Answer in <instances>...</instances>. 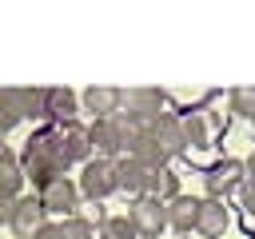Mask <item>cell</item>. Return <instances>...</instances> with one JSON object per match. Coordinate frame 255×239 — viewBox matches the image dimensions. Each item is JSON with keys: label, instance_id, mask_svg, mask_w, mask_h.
Instances as JSON below:
<instances>
[{"label": "cell", "instance_id": "obj_17", "mask_svg": "<svg viewBox=\"0 0 255 239\" xmlns=\"http://www.w3.org/2000/svg\"><path fill=\"white\" fill-rule=\"evenodd\" d=\"M20 187H24V167H20V159L0 147V191L20 195Z\"/></svg>", "mask_w": 255, "mask_h": 239}, {"label": "cell", "instance_id": "obj_8", "mask_svg": "<svg viewBox=\"0 0 255 239\" xmlns=\"http://www.w3.org/2000/svg\"><path fill=\"white\" fill-rule=\"evenodd\" d=\"M56 139H60V147H64V155L72 163H88L92 159V139H88V127L84 123H76V120L60 123L56 127Z\"/></svg>", "mask_w": 255, "mask_h": 239}, {"label": "cell", "instance_id": "obj_4", "mask_svg": "<svg viewBox=\"0 0 255 239\" xmlns=\"http://www.w3.org/2000/svg\"><path fill=\"white\" fill-rule=\"evenodd\" d=\"M48 211L40 207V199L36 195H16V207H12V219H8V227H12V235L16 239H32L48 219H44Z\"/></svg>", "mask_w": 255, "mask_h": 239}, {"label": "cell", "instance_id": "obj_14", "mask_svg": "<svg viewBox=\"0 0 255 239\" xmlns=\"http://www.w3.org/2000/svg\"><path fill=\"white\" fill-rule=\"evenodd\" d=\"M195 211H199V199H195V195H175V199H167V227H175L179 235H191V231H195Z\"/></svg>", "mask_w": 255, "mask_h": 239}, {"label": "cell", "instance_id": "obj_9", "mask_svg": "<svg viewBox=\"0 0 255 239\" xmlns=\"http://www.w3.org/2000/svg\"><path fill=\"white\" fill-rule=\"evenodd\" d=\"M128 100V120L131 123H139V127H151L159 116H163V96L159 92H131V96H124Z\"/></svg>", "mask_w": 255, "mask_h": 239}, {"label": "cell", "instance_id": "obj_3", "mask_svg": "<svg viewBox=\"0 0 255 239\" xmlns=\"http://www.w3.org/2000/svg\"><path fill=\"white\" fill-rule=\"evenodd\" d=\"M128 219L139 231V239H159L167 231V203L155 195H135L128 207Z\"/></svg>", "mask_w": 255, "mask_h": 239}, {"label": "cell", "instance_id": "obj_11", "mask_svg": "<svg viewBox=\"0 0 255 239\" xmlns=\"http://www.w3.org/2000/svg\"><path fill=\"white\" fill-rule=\"evenodd\" d=\"M147 175H151V167L135 163L131 155H120V159H116V187H120V191L143 195V191H147Z\"/></svg>", "mask_w": 255, "mask_h": 239}, {"label": "cell", "instance_id": "obj_26", "mask_svg": "<svg viewBox=\"0 0 255 239\" xmlns=\"http://www.w3.org/2000/svg\"><path fill=\"white\" fill-rule=\"evenodd\" d=\"M179 239H191V235H179Z\"/></svg>", "mask_w": 255, "mask_h": 239}, {"label": "cell", "instance_id": "obj_22", "mask_svg": "<svg viewBox=\"0 0 255 239\" xmlns=\"http://www.w3.org/2000/svg\"><path fill=\"white\" fill-rule=\"evenodd\" d=\"M231 108H235V116L255 120V88H239V92L231 96Z\"/></svg>", "mask_w": 255, "mask_h": 239}, {"label": "cell", "instance_id": "obj_20", "mask_svg": "<svg viewBox=\"0 0 255 239\" xmlns=\"http://www.w3.org/2000/svg\"><path fill=\"white\" fill-rule=\"evenodd\" d=\"M16 123H20V108H16L12 92H0V139H4Z\"/></svg>", "mask_w": 255, "mask_h": 239}, {"label": "cell", "instance_id": "obj_25", "mask_svg": "<svg viewBox=\"0 0 255 239\" xmlns=\"http://www.w3.org/2000/svg\"><path fill=\"white\" fill-rule=\"evenodd\" d=\"M243 171H247L243 179H255V151H251V159H243Z\"/></svg>", "mask_w": 255, "mask_h": 239}, {"label": "cell", "instance_id": "obj_15", "mask_svg": "<svg viewBox=\"0 0 255 239\" xmlns=\"http://www.w3.org/2000/svg\"><path fill=\"white\" fill-rule=\"evenodd\" d=\"M143 195H155V199H163V203L175 199V195H179V175H175L167 163H163V167H151V175H147V191H143Z\"/></svg>", "mask_w": 255, "mask_h": 239}, {"label": "cell", "instance_id": "obj_7", "mask_svg": "<svg viewBox=\"0 0 255 239\" xmlns=\"http://www.w3.org/2000/svg\"><path fill=\"white\" fill-rule=\"evenodd\" d=\"M36 199H40V207H44V211H60V215H72V211H76V203H80V187H76L68 175H60V179L44 183Z\"/></svg>", "mask_w": 255, "mask_h": 239}, {"label": "cell", "instance_id": "obj_10", "mask_svg": "<svg viewBox=\"0 0 255 239\" xmlns=\"http://www.w3.org/2000/svg\"><path fill=\"white\" fill-rule=\"evenodd\" d=\"M227 207H223V199H199V211H195V231L203 235V239H219L223 231H227Z\"/></svg>", "mask_w": 255, "mask_h": 239}, {"label": "cell", "instance_id": "obj_27", "mask_svg": "<svg viewBox=\"0 0 255 239\" xmlns=\"http://www.w3.org/2000/svg\"><path fill=\"white\" fill-rule=\"evenodd\" d=\"M92 239H96V235H92Z\"/></svg>", "mask_w": 255, "mask_h": 239}, {"label": "cell", "instance_id": "obj_21", "mask_svg": "<svg viewBox=\"0 0 255 239\" xmlns=\"http://www.w3.org/2000/svg\"><path fill=\"white\" fill-rule=\"evenodd\" d=\"M179 123H183V139H187L191 147H207V127H203L199 116H187V120H179Z\"/></svg>", "mask_w": 255, "mask_h": 239}, {"label": "cell", "instance_id": "obj_5", "mask_svg": "<svg viewBox=\"0 0 255 239\" xmlns=\"http://www.w3.org/2000/svg\"><path fill=\"white\" fill-rule=\"evenodd\" d=\"M147 131H151V139L159 143V151H163V159H167V163H171V159H179V155L187 151V139H183V123H179L175 116H167V112H163V116H159V120H155Z\"/></svg>", "mask_w": 255, "mask_h": 239}, {"label": "cell", "instance_id": "obj_19", "mask_svg": "<svg viewBox=\"0 0 255 239\" xmlns=\"http://www.w3.org/2000/svg\"><path fill=\"white\" fill-rule=\"evenodd\" d=\"M96 239H139V231L131 227L128 215H108V219L100 223V235H96Z\"/></svg>", "mask_w": 255, "mask_h": 239}, {"label": "cell", "instance_id": "obj_28", "mask_svg": "<svg viewBox=\"0 0 255 239\" xmlns=\"http://www.w3.org/2000/svg\"><path fill=\"white\" fill-rule=\"evenodd\" d=\"M251 123H255V120H251Z\"/></svg>", "mask_w": 255, "mask_h": 239}, {"label": "cell", "instance_id": "obj_6", "mask_svg": "<svg viewBox=\"0 0 255 239\" xmlns=\"http://www.w3.org/2000/svg\"><path fill=\"white\" fill-rule=\"evenodd\" d=\"M203 183H207V195H211V199H227V195L239 191V183H243V159H219V163L203 175Z\"/></svg>", "mask_w": 255, "mask_h": 239}, {"label": "cell", "instance_id": "obj_12", "mask_svg": "<svg viewBox=\"0 0 255 239\" xmlns=\"http://www.w3.org/2000/svg\"><path fill=\"white\" fill-rule=\"evenodd\" d=\"M80 104H84V112H92L96 120H104V116H112V112L124 108V92L120 88H88L80 96Z\"/></svg>", "mask_w": 255, "mask_h": 239}, {"label": "cell", "instance_id": "obj_24", "mask_svg": "<svg viewBox=\"0 0 255 239\" xmlns=\"http://www.w3.org/2000/svg\"><path fill=\"white\" fill-rule=\"evenodd\" d=\"M12 207H16V195L0 191V223H8V219H12Z\"/></svg>", "mask_w": 255, "mask_h": 239}, {"label": "cell", "instance_id": "obj_13", "mask_svg": "<svg viewBox=\"0 0 255 239\" xmlns=\"http://www.w3.org/2000/svg\"><path fill=\"white\" fill-rule=\"evenodd\" d=\"M44 112H48L52 120L68 123V120H76V112H80V96L68 92V88H44Z\"/></svg>", "mask_w": 255, "mask_h": 239}, {"label": "cell", "instance_id": "obj_1", "mask_svg": "<svg viewBox=\"0 0 255 239\" xmlns=\"http://www.w3.org/2000/svg\"><path fill=\"white\" fill-rule=\"evenodd\" d=\"M20 167H24V179H32L36 187H44V183L68 175L72 159L64 155L56 131H36V135H28V143L20 151Z\"/></svg>", "mask_w": 255, "mask_h": 239}, {"label": "cell", "instance_id": "obj_16", "mask_svg": "<svg viewBox=\"0 0 255 239\" xmlns=\"http://www.w3.org/2000/svg\"><path fill=\"white\" fill-rule=\"evenodd\" d=\"M32 239H92V223L84 219H64V223H44Z\"/></svg>", "mask_w": 255, "mask_h": 239}, {"label": "cell", "instance_id": "obj_23", "mask_svg": "<svg viewBox=\"0 0 255 239\" xmlns=\"http://www.w3.org/2000/svg\"><path fill=\"white\" fill-rule=\"evenodd\" d=\"M239 195H243V211H247V219H255V179H243V183H239Z\"/></svg>", "mask_w": 255, "mask_h": 239}, {"label": "cell", "instance_id": "obj_18", "mask_svg": "<svg viewBox=\"0 0 255 239\" xmlns=\"http://www.w3.org/2000/svg\"><path fill=\"white\" fill-rule=\"evenodd\" d=\"M12 100H16V108H20V120H44V116H48V112H44V92H36V88H16Z\"/></svg>", "mask_w": 255, "mask_h": 239}, {"label": "cell", "instance_id": "obj_2", "mask_svg": "<svg viewBox=\"0 0 255 239\" xmlns=\"http://www.w3.org/2000/svg\"><path fill=\"white\" fill-rule=\"evenodd\" d=\"M80 195L84 199H92V203H100V199H108L112 191H120L116 187V159H104V155H92L88 163H84V171H80Z\"/></svg>", "mask_w": 255, "mask_h": 239}]
</instances>
